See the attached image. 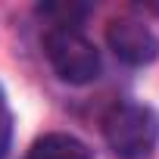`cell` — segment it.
Instances as JSON below:
<instances>
[{"mask_svg":"<svg viewBox=\"0 0 159 159\" xmlns=\"http://www.w3.org/2000/svg\"><path fill=\"white\" fill-rule=\"evenodd\" d=\"M103 137L112 147V153H119L122 159H137L153 153L156 140H159V116L156 109L125 100L116 103L106 116H103Z\"/></svg>","mask_w":159,"mask_h":159,"instance_id":"cell-1","label":"cell"},{"mask_svg":"<svg viewBox=\"0 0 159 159\" xmlns=\"http://www.w3.org/2000/svg\"><path fill=\"white\" fill-rule=\"evenodd\" d=\"M44 53L53 72L69 84H88L100 75V50L78 28H53L44 34Z\"/></svg>","mask_w":159,"mask_h":159,"instance_id":"cell-2","label":"cell"},{"mask_svg":"<svg viewBox=\"0 0 159 159\" xmlns=\"http://www.w3.org/2000/svg\"><path fill=\"white\" fill-rule=\"evenodd\" d=\"M106 44L125 66H150L159 56L156 31L137 16H119L106 25Z\"/></svg>","mask_w":159,"mask_h":159,"instance_id":"cell-3","label":"cell"},{"mask_svg":"<svg viewBox=\"0 0 159 159\" xmlns=\"http://www.w3.org/2000/svg\"><path fill=\"white\" fill-rule=\"evenodd\" d=\"M25 159H94V153L84 140L62 134V131H50L28 147Z\"/></svg>","mask_w":159,"mask_h":159,"instance_id":"cell-4","label":"cell"},{"mask_svg":"<svg viewBox=\"0 0 159 159\" xmlns=\"http://www.w3.org/2000/svg\"><path fill=\"white\" fill-rule=\"evenodd\" d=\"M10 137H13V116H10L3 91H0V159H3L7 150H10Z\"/></svg>","mask_w":159,"mask_h":159,"instance_id":"cell-5","label":"cell"}]
</instances>
